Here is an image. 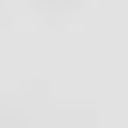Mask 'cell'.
Returning <instances> with one entry per match:
<instances>
[{
	"label": "cell",
	"mask_w": 128,
	"mask_h": 128,
	"mask_svg": "<svg viewBox=\"0 0 128 128\" xmlns=\"http://www.w3.org/2000/svg\"><path fill=\"white\" fill-rule=\"evenodd\" d=\"M43 6H73V0H43Z\"/></svg>",
	"instance_id": "1"
}]
</instances>
